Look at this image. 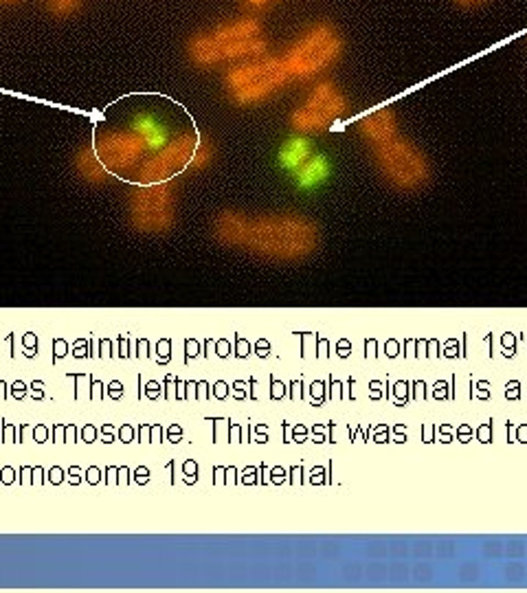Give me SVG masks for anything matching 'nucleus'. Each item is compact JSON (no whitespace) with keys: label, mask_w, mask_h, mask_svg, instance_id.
Instances as JSON below:
<instances>
[{"label":"nucleus","mask_w":527,"mask_h":593,"mask_svg":"<svg viewBox=\"0 0 527 593\" xmlns=\"http://www.w3.org/2000/svg\"><path fill=\"white\" fill-rule=\"evenodd\" d=\"M328 176H330V163L325 161V156H310L294 172V180L299 189H314Z\"/></svg>","instance_id":"nucleus-13"},{"label":"nucleus","mask_w":527,"mask_h":593,"mask_svg":"<svg viewBox=\"0 0 527 593\" xmlns=\"http://www.w3.org/2000/svg\"><path fill=\"white\" fill-rule=\"evenodd\" d=\"M459 7L464 9H477V7H483V5H488V0H455Z\"/></svg>","instance_id":"nucleus-17"},{"label":"nucleus","mask_w":527,"mask_h":593,"mask_svg":"<svg viewBox=\"0 0 527 593\" xmlns=\"http://www.w3.org/2000/svg\"><path fill=\"white\" fill-rule=\"evenodd\" d=\"M134 475H136L134 479H136L138 483H147V479H149V470L145 468V466H143V468H136V473H134Z\"/></svg>","instance_id":"nucleus-19"},{"label":"nucleus","mask_w":527,"mask_h":593,"mask_svg":"<svg viewBox=\"0 0 527 593\" xmlns=\"http://www.w3.org/2000/svg\"><path fill=\"white\" fill-rule=\"evenodd\" d=\"M213 238L224 246L244 249L272 262H299L319 249L321 231L317 222L296 213L244 215L222 211L211 225Z\"/></svg>","instance_id":"nucleus-1"},{"label":"nucleus","mask_w":527,"mask_h":593,"mask_svg":"<svg viewBox=\"0 0 527 593\" xmlns=\"http://www.w3.org/2000/svg\"><path fill=\"white\" fill-rule=\"evenodd\" d=\"M215 159V147H213V143L209 141V138H200V143H198V147H196V154H193V159H191V169H202V167H207V165H211V161Z\"/></svg>","instance_id":"nucleus-16"},{"label":"nucleus","mask_w":527,"mask_h":593,"mask_svg":"<svg viewBox=\"0 0 527 593\" xmlns=\"http://www.w3.org/2000/svg\"><path fill=\"white\" fill-rule=\"evenodd\" d=\"M16 3H20V0H0V5H16Z\"/></svg>","instance_id":"nucleus-34"},{"label":"nucleus","mask_w":527,"mask_h":593,"mask_svg":"<svg viewBox=\"0 0 527 593\" xmlns=\"http://www.w3.org/2000/svg\"><path fill=\"white\" fill-rule=\"evenodd\" d=\"M93 147L110 174L130 172L132 167L141 163L143 154L147 152L145 141L134 130H114L97 134Z\"/></svg>","instance_id":"nucleus-9"},{"label":"nucleus","mask_w":527,"mask_h":593,"mask_svg":"<svg viewBox=\"0 0 527 593\" xmlns=\"http://www.w3.org/2000/svg\"><path fill=\"white\" fill-rule=\"evenodd\" d=\"M75 169L77 174L82 176V180H86L90 185H101L106 183V178L110 176V172L104 167V163L99 161V156H97L95 147L90 145V147H82L80 152L75 156Z\"/></svg>","instance_id":"nucleus-11"},{"label":"nucleus","mask_w":527,"mask_h":593,"mask_svg":"<svg viewBox=\"0 0 527 593\" xmlns=\"http://www.w3.org/2000/svg\"><path fill=\"white\" fill-rule=\"evenodd\" d=\"M130 225L138 233L161 235L176 222V198L172 180L152 185H134L128 204Z\"/></svg>","instance_id":"nucleus-6"},{"label":"nucleus","mask_w":527,"mask_h":593,"mask_svg":"<svg viewBox=\"0 0 527 593\" xmlns=\"http://www.w3.org/2000/svg\"><path fill=\"white\" fill-rule=\"evenodd\" d=\"M48 481H53V483L62 481V468H51L48 470Z\"/></svg>","instance_id":"nucleus-25"},{"label":"nucleus","mask_w":527,"mask_h":593,"mask_svg":"<svg viewBox=\"0 0 527 593\" xmlns=\"http://www.w3.org/2000/svg\"><path fill=\"white\" fill-rule=\"evenodd\" d=\"M31 389H33V396H38V398L44 396V393H42V383H33Z\"/></svg>","instance_id":"nucleus-31"},{"label":"nucleus","mask_w":527,"mask_h":593,"mask_svg":"<svg viewBox=\"0 0 527 593\" xmlns=\"http://www.w3.org/2000/svg\"><path fill=\"white\" fill-rule=\"evenodd\" d=\"M373 156L378 172L398 191H420L431 180V163L411 141L396 136L393 141L373 147Z\"/></svg>","instance_id":"nucleus-5"},{"label":"nucleus","mask_w":527,"mask_h":593,"mask_svg":"<svg viewBox=\"0 0 527 593\" xmlns=\"http://www.w3.org/2000/svg\"><path fill=\"white\" fill-rule=\"evenodd\" d=\"M86 479H88L90 483H97V481H99V468H95V466H93V468H88Z\"/></svg>","instance_id":"nucleus-27"},{"label":"nucleus","mask_w":527,"mask_h":593,"mask_svg":"<svg viewBox=\"0 0 527 593\" xmlns=\"http://www.w3.org/2000/svg\"><path fill=\"white\" fill-rule=\"evenodd\" d=\"M93 398L95 400H101V398H104V385L97 383V380H93Z\"/></svg>","instance_id":"nucleus-24"},{"label":"nucleus","mask_w":527,"mask_h":593,"mask_svg":"<svg viewBox=\"0 0 527 593\" xmlns=\"http://www.w3.org/2000/svg\"><path fill=\"white\" fill-rule=\"evenodd\" d=\"M266 48L268 42L264 38L262 22L255 18H240L191 35L185 53L196 68H213L227 62H246L259 57L266 53Z\"/></svg>","instance_id":"nucleus-2"},{"label":"nucleus","mask_w":527,"mask_h":593,"mask_svg":"<svg viewBox=\"0 0 527 593\" xmlns=\"http://www.w3.org/2000/svg\"><path fill=\"white\" fill-rule=\"evenodd\" d=\"M11 396H14L16 400H18V398H24V385L20 383V380L14 383V387H11Z\"/></svg>","instance_id":"nucleus-22"},{"label":"nucleus","mask_w":527,"mask_h":593,"mask_svg":"<svg viewBox=\"0 0 527 593\" xmlns=\"http://www.w3.org/2000/svg\"><path fill=\"white\" fill-rule=\"evenodd\" d=\"M244 5H248V7H253V9H262V7H266V5H270L272 0H242Z\"/></svg>","instance_id":"nucleus-20"},{"label":"nucleus","mask_w":527,"mask_h":593,"mask_svg":"<svg viewBox=\"0 0 527 593\" xmlns=\"http://www.w3.org/2000/svg\"><path fill=\"white\" fill-rule=\"evenodd\" d=\"M292 82L283 57L259 55L235 64L224 75L229 99L238 106H257Z\"/></svg>","instance_id":"nucleus-3"},{"label":"nucleus","mask_w":527,"mask_h":593,"mask_svg":"<svg viewBox=\"0 0 527 593\" xmlns=\"http://www.w3.org/2000/svg\"><path fill=\"white\" fill-rule=\"evenodd\" d=\"M345 48L343 35L330 22L312 24L301 38L294 40V44L286 51L283 62L288 66V72L292 80H314L325 68L341 57Z\"/></svg>","instance_id":"nucleus-4"},{"label":"nucleus","mask_w":527,"mask_h":593,"mask_svg":"<svg viewBox=\"0 0 527 593\" xmlns=\"http://www.w3.org/2000/svg\"><path fill=\"white\" fill-rule=\"evenodd\" d=\"M119 473H121V479H119V483H128V477H125V475H128L130 470H128V468H119Z\"/></svg>","instance_id":"nucleus-32"},{"label":"nucleus","mask_w":527,"mask_h":593,"mask_svg":"<svg viewBox=\"0 0 527 593\" xmlns=\"http://www.w3.org/2000/svg\"><path fill=\"white\" fill-rule=\"evenodd\" d=\"M0 439H3V435H0Z\"/></svg>","instance_id":"nucleus-35"},{"label":"nucleus","mask_w":527,"mask_h":593,"mask_svg":"<svg viewBox=\"0 0 527 593\" xmlns=\"http://www.w3.org/2000/svg\"><path fill=\"white\" fill-rule=\"evenodd\" d=\"M198 132H185V134L176 136L174 141L163 145L161 150L145 159L136 172V183L138 185H152V183H167L174 176H178L183 169L191 165V159L196 154V147L200 143Z\"/></svg>","instance_id":"nucleus-8"},{"label":"nucleus","mask_w":527,"mask_h":593,"mask_svg":"<svg viewBox=\"0 0 527 593\" xmlns=\"http://www.w3.org/2000/svg\"><path fill=\"white\" fill-rule=\"evenodd\" d=\"M132 130L145 141V147H147L149 152H156V150H161L163 145L169 143L167 128L163 123H159L152 114H138V117H134Z\"/></svg>","instance_id":"nucleus-12"},{"label":"nucleus","mask_w":527,"mask_h":593,"mask_svg":"<svg viewBox=\"0 0 527 593\" xmlns=\"http://www.w3.org/2000/svg\"><path fill=\"white\" fill-rule=\"evenodd\" d=\"M95 435H97V428L93 426V424H88V426H84V431H82V439L84 441H95Z\"/></svg>","instance_id":"nucleus-18"},{"label":"nucleus","mask_w":527,"mask_h":593,"mask_svg":"<svg viewBox=\"0 0 527 593\" xmlns=\"http://www.w3.org/2000/svg\"><path fill=\"white\" fill-rule=\"evenodd\" d=\"M159 393H161V387L156 385V383H149V385H147V396H149V398H156Z\"/></svg>","instance_id":"nucleus-29"},{"label":"nucleus","mask_w":527,"mask_h":593,"mask_svg":"<svg viewBox=\"0 0 527 593\" xmlns=\"http://www.w3.org/2000/svg\"><path fill=\"white\" fill-rule=\"evenodd\" d=\"M33 437H35V441H40V444H42V441H46V426H44V424H40V426L33 431Z\"/></svg>","instance_id":"nucleus-23"},{"label":"nucleus","mask_w":527,"mask_h":593,"mask_svg":"<svg viewBox=\"0 0 527 593\" xmlns=\"http://www.w3.org/2000/svg\"><path fill=\"white\" fill-rule=\"evenodd\" d=\"M347 110V99L332 82H319L306 101L290 114V125L296 132H321L336 123Z\"/></svg>","instance_id":"nucleus-7"},{"label":"nucleus","mask_w":527,"mask_h":593,"mask_svg":"<svg viewBox=\"0 0 527 593\" xmlns=\"http://www.w3.org/2000/svg\"><path fill=\"white\" fill-rule=\"evenodd\" d=\"M3 481L5 483L14 481V468H9V466H7V468H3Z\"/></svg>","instance_id":"nucleus-28"},{"label":"nucleus","mask_w":527,"mask_h":593,"mask_svg":"<svg viewBox=\"0 0 527 593\" xmlns=\"http://www.w3.org/2000/svg\"><path fill=\"white\" fill-rule=\"evenodd\" d=\"M66 347H68V345H66V341L57 338V341H55V356H57V358H62V356L66 354Z\"/></svg>","instance_id":"nucleus-26"},{"label":"nucleus","mask_w":527,"mask_h":593,"mask_svg":"<svg viewBox=\"0 0 527 593\" xmlns=\"http://www.w3.org/2000/svg\"><path fill=\"white\" fill-rule=\"evenodd\" d=\"M5 387H7V385L0 380V398H7V393H5Z\"/></svg>","instance_id":"nucleus-33"},{"label":"nucleus","mask_w":527,"mask_h":593,"mask_svg":"<svg viewBox=\"0 0 527 593\" xmlns=\"http://www.w3.org/2000/svg\"><path fill=\"white\" fill-rule=\"evenodd\" d=\"M121 441H132V428L130 426L121 428Z\"/></svg>","instance_id":"nucleus-30"},{"label":"nucleus","mask_w":527,"mask_h":593,"mask_svg":"<svg viewBox=\"0 0 527 593\" xmlns=\"http://www.w3.org/2000/svg\"><path fill=\"white\" fill-rule=\"evenodd\" d=\"M53 18H72L82 9V0H42Z\"/></svg>","instance_id":"nucleus-15"},{"label":"nucleus","mask_w":527,"mask_h":593,"mask_svg":"<svg viewBox=\"0 0 527 593\" xmlns=\"http://www.w3.org/2000/svg\"><path fill=\"white\" fill-rule=\"evenodd\" d=\"M310 141L304 136H294V138H288L286 143H283V147L279 150V165L286 169V172H296L304 163L310 159Z\"/></svg>","instance_id":"nucleus-14"},{"label":"nucleus","mask_w":527,"mask_h":593,"mask_svg":"<svg viewBox=\"0 0 527 593\" xmlns=\"http://www.w3.org/2000/svg\"><path fill=\"white\" fill-rule=\"evenodd\" d=\"M358 132L369 145L378 147L393 141L398 136V121L389 108H378V110L365 114L358 121Z\"/></svg>","instance_id":"nucleus-10"},{"label":"nucleus","mask_w":527,"mask_h":593,"mask_svg":"<svg viewBox=\"0 0 527 593\" xmlns=\"http://www.w3.org/2000/svg\"><path fill=\"white\" fill-rule=\"evenodd\" d=\"M108 393H110L112 398H119L121 393H123V387H121V383L114 380V383H110V387H108Z\"/></svg>","instance_id":"nucleus-21"}]
</instances>
